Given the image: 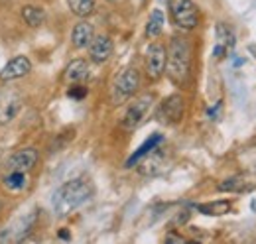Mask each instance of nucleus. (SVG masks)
<instances>
[{
	"label": "nucleus",
	"instance_id": "obj_20",
	"mask_svg": "<svg viewBox=\"0 0 256 244\" xmlns=\"http://www.w3.org/2000/svg\"><path fill=\"white\" fill-rule=\"evenodd\" d=\"M4 183H6L8 189H12V191H20V189L26 187V174H24V172H8V176H6Z\"/></svg>",
	"mask_w": 256,
	"mask_h": 244
},
{
	"label": "nucleus",
	"instance_id": "obj_22",
	"mask_svg": "<svg viewBox=\"0 0 256 244\" xmlns=\"http://www.w3.org/2000/svg\"><path fill=\"white\" fill-rule=\"evenodd\" d=\"M85 94H87V89L81 87V83H75V87L69 91V96H73V98H83Z\"/></svg>",
	"mask_w": 256,
	"mask_h": 244
},
{
	"label": "nucleus",
	"instance_id": "obj_12",
	"mask_svg": "<svg viewBox=\"0 0 256 244\" xmlns=\"http://www.w3.org/2000/svg\"><path fill=\"white\" fill-rule=\"evenodd\" d=\"M95 38V30L89 22H79L75 28H73V34H71V42L77 50H83V48H89V44L93 42Z\"/></svg>",
	"mask_w": 256,
	"mask_h": 244
},
{
	"label": "nucleus",
	"instance_id": "obj_13",
	"mask_svg": "<svg viewBox=\"0 0 256 244\" xmlns=\"http://www.w3.org/2000/svg\"><path fill=\"white\" fill-rule=\"evenodd\" d=\"M65 79H67L69 83H73V85L87 81V79H89V65H87V61H83V60L71 61V63L67 65V69H65Z\"/></svg>",
	"mask_w": 256,
	"mask_h": 244
},
{
	"label": "nucleus",
	"instance_id": "obj_4",
	"mask_svg": "<svg viewBox=\"0 0 256 244\" xmlns=\"http://www.w3.org/2000/svg\"><path fill=\"white\" fill-rule=\"evenodd\" d=\"M170 14L182 30H193L199 22V10L193 0H170Z\"/></svg>",
	"mask_w": 256,
	"mask_h": 244
},
{
	"label": "nucleus",
	"instance_id": "obj_8",
	"mask_svg": "<svg viewBox=\"0 0 256 244\" xmlns=\"http://www.w3.org/2000/svg\"><path fill=\"white\" fill-rule=\"evenodd\" d=\"M146 71L150 79H160L166 71V48L162 44H152L146 54Z\"/></svg>",
	"mask_w": 256,
	"mask_h": 244
},
{
	"label": "nucleus",
	"instance_id": "obj_10",
	"mask_svg": "<svg viewBox=\"0 0 256 244\" xmlns=\"http://www.w3.org/2000/svg\"><path fill=\"white\" fill-rule=\"evenodd\" d=\"M30 71H32V63H30V60H28L26 56H16V58H12V60L2 67V71H0V79H2V81H16V79L28 75Z\"/></svg>",
	"mask_w": 256,
	"mask_h": 244
},
{
	"label": "nucleus",
	"instance_id": "obj_18",
	"mask_svg": "<svg viewBox=\"0 0 256 244\" xmlns=\"http://www.w3.org/2000/svg\"><path fill=\"white\" fill-rule=\"evenodd\" d=\"M203 214H209V216H221L230 211V201H213V203H203L197 207Z\"/></svg>",
	"mask_w": 256,
	"mask_h": 244
},
{
	"label": "nucleus",
	"instance_id": "obj_5",
	"mask_svg": "<svg viewBox=\"0 0 256 244\" xmlns=\"http://www.w3.org/2000/svg\"><path fill=\"white\" fill-rule=\"evenodd\" d=\"M152 100H154V98H152L150 94H144V96L136 98L134 102H130L126 112H124V116H122V128L134 130L140 122L146 118V114H148V110H150V106H152Z\"/></svg>",
	"mask_w": 256,
	"mask_h": 244
},
{
	"label": "nucleus",
	"instance_id": "obj_21",
	"mask_svg": "<svg viewBox=\"0 0 256 244\" xmlns=\"http://www.w3.org/2000/svg\"><path fill=\"white\" fill-rule=\"evenodd\" d=\"M217 36H219V42L223 44V46H234V36L230 34V30L221 24L219 28H217Z\"/></svg>",
	"mask_w": 256,
	"mask_h": 244
},
{
	"label": "nucleus",
	"instance_id": "obj_7",
	"mask_svg": "<svg viewBox=\"0 0 256 244\" xmlns=\"http://www.w3.org/2000/svg\"><path fill=\"white\" fill-rule=\"evenodd\" d=\"M184 112H186V102L180 94H172L168 96L164 102L160 104V110H158V116L164 122H170V124H176L184 118Z\"/></svg>",
	"mask_w": 256,
	"mask_h": 244
},
{
	"label": "nucleus",
	"instance_id": "obj_23",
	"mask_svg": "<svg viewBox=\"0 0 256 244\" xmlns=\"http://www.w3.org/2000/svg\"><path fill=\"white\" fill-rule=\"evenodd\" d=\"M166 242L184 244V242H188V238H184V236H178V234H168V236H166Z\"/></svg>",
	"mask_w": 256,
	"mask_h": 244
},
{
	"label": "nucleus",
	"instance_id": "obj_17",
	"mask_svg": "<svg viewBox=\"0 0 256 244\" xmlns=\"http://www.w3.org/2000/svg\"><path fill=\"white\" fill-rule=\"evenodd\" d=\"M69 10L79 16V18H87L95 12V0H67Z\"/></svg>",
	"mask_w": 256,
	"mask_h": 244
},
{
	"label": "nucleus",
	"instance_id": "obj_24",
	"mask_svg": "<svg viewBox=\"0 0 256 244\" xmlns=\"http://www.w3.org/2000/svg\"><path fill=\"white\" fill-rule=\"evenodd\" d=\"M108 2H120V0H108Z\"/></svg>",
	"mask_w": 256,
	"mask_h": 244
},
{
	"label": "nucleus",
	"instance_id": "obj_6",
	"mask_svg": "<svg viewBox=\"0 0 256 244\" xmlns=\"http://www.w3.org/2000/svg\"><path fill=\"white\" fill-rule=\"evenodd\" d=\"M20 106H22V98L18 92L12 89L0 91V126L14 120V116L20 112Z\"/></svg>",
	"mask_w": 256,
	"mask_h": 244
},
{
	"label": "nucleus",
	"instance_id": "obj_9",
	"mask_svg": "<svg viewBox=\"0 0 256 244\" xmlns=\"http://www.w3.org/2000/svg\"><path fill=\"white\" fill-rule=\"evenodd\" d=\"M38 162V150L36 148H22L18 152H14L8 162H6V168L8 172H30Z\"/></svg>",
	"mask_w": 256,
	"mask_h": 244
},
{
	"label": "nucleus",
	"instance_id": "obj_11",
	"mask_svg": "<svg viewBox=\"0 0 256 244\" xmlns=\"http://www.w3.org/2000/svg\"><path fill=\"white\" fill-rule=\"evenodd\" d=\"M89 56L95 63H104L112 56V40L108 36H95L89 44Z\"/></svg>",
	"mask_w": 256,
	"mask_h": 244
},
{
	"label": "nucleus",
	"instance_id": "obj_3",
	"mask_svg": "<svg viewBox=\"0 0 256 244\" xmlns=\"http://www.w3.org/2000/svg\"><path fill=\"white\" fill-rule=\"evenodd\" d=\"M140 87V73L134 67H126L118 73V77L114 79L112 85V102L114 104H122L126 102L130 96H134Z\"/></svg>",
	"mask_w": 256,
	"mask_h": 244
},
{
	"label": "nucleus",
	"instance_id": "obj_14",
	"mask_svg": "<svg viewBox=\"0 0 256 244\" xmlns=\"http://www.w3.org/2000/svg\"><path fill=\"white\" fill-rule=\"evenodd\" d=\"M160 142H162V134H152V136H150V138H148V140H146V142H144L136 152L130 156V160L126 162V166L128 168H132L134 164H138L144 156H148L150 152H154V150H156V146H158Z\"/></svg>",
	"mask_w": 256,
	"mask_h": 244
},
{
	"label": "nucleus",
	"instance_id": "obj_16",
	"mask_svg": "<svg viewBox=\"0 0 256 244\" xmlns=\"http://www.w3.org/2000/svg\"><path fill=\"white\" fill-rule=\"evenodd\" d=\"M221 191H234V193H244V191H250L254 189V183H250L246 178L242 176H236V178H228L219 185Z\"/></svg>",
	"mask_w": 256,
	"mask_h": 244
},
{
	"label": "nucleus",
	"instance_id": "obj_15",
	"mask_svg": "<svg viewBox=\"0 0 256 244\" xmlns=\"http://www.w3.org/2000/svg\"><path fill=\"white\" fill-rule=\"evenodd\" d=\"M22 20L30 28H40L46 22V10L40 6H24L22 8Z\"/></svg>",
	"mask_w": 256,
	"mask_h": 244
},
{
	"label": "nucleus",
	"instance_id": "obj_2",
	"mask_svg": "<svg viewBox=\"0 0 256 244\" xmlns=\"http://www.w3.org/2000/svg\"><path fill=\"white\" fill-rule=\"evenodd\" d=\"M192 69V48L184 38H172L166 52V73L176 83L182 85L188 81Z\"/></svg>",
	"mask_w": 256,
	"mask_h": 244
},
{
	"label": "nucleus",
	"instance_id": "obj_1",
	"mask_svg": "<svg viewBox=\"0 0 256 244\" xmlns=\"http://www.w3.org/2000/svg\"><path fill=\"white\" fill-rule=\"evenodd\" d=\"M95 189H93V183L85 178H77V180H71V182L64 183L52 197V207L54 211L65 216L71 211L79 209L81 205H85L91 197H93Z\"/></svg>",
	"mask_w": 256,
	"mask_h": 244
},
{
	"label": "nucleus",
	"instance_id": "obj_19",
	"mask_svg": "<svg viewBox=\"0 0 256 244\" xmlns=\"http://www.w3.org/2000/svg\"><path fill=\"white\" fill-rule=\"evenodd\" d=\"M164 30V12L162 10H154L148 18V24H146V36L148 38H158Z\"/></svg>",
	"mask_w": 256,
	"mask_h": 244
}]
</instances>
